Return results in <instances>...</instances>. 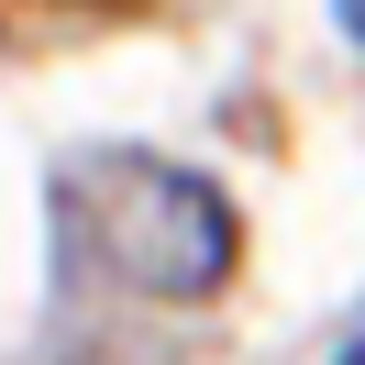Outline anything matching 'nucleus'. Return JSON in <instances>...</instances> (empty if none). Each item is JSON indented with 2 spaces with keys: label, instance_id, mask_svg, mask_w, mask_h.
I'll use <instances>...</instances> for the list:
<instances>
[{
  "label": "nucleus",
  "instance_id": "1",
  "mask_svg": "<svg viewBox=\"0 0 365 365\" xmlns=\"http://www.w3.org/2000/svg\"><path fill=\"white\" fill-rule=\"evenodd\" d=\"M78 222H89L100 266L122 277V288L144 299H210L232 277V255H244V232H232V200L200 178V166H166V155H89L78 166Z\"/></svg>",
  "mask_w": 365,
  "mask_h": 365
},
{
  "label": "nucleus",
  "instance_id": "2",
  "mask_svg": "<svg viewBox=\"0 0 365 365\" xmlns=\"http://www.w3.org/2000/svg\"><path fill=\"white\" fill-rule=\"evenodd\" d=\"M332 11H343V34H354V45H365V0H332Z\"/></svg>",
  "mask_w": 365,
  "mask_h": 365
},
{
  "label": "nucleus",
  "instance_id": "3",
  "mask_svg": "<svg viewBox=\"0 0 365 365\" xmlns=\"http://www.w3.org/2000/svg\"><path fill=\"white\" fill-rule=\"evenodd\" d=\"M332 365H365V332H354V343H343V354H332Z\"/></svg>",
  "mask_w": 365,
  "mask_h": 365
}]
</instances>
